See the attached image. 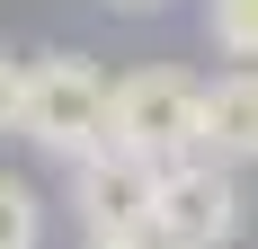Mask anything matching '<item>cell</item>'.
Segmentation results:
<instances>
[{"mask_svg":"<svg viewBox=\"0 0 258 249\" xmlns=\"http://www.w3.org/2000/svg\"><path fill=\"white\" fill-rule=\"evenodd\" d=\"M18 134L53 160H89V151L116 143L107 125V72L89 53H45L27 63V107H18Z\"/></svg>","mask_w":258,"mask_h":249,"instance_id":"cell-1","label":"cell"},{"mask_svg":"<svg viewBox=\"0 0 258 249\" xmlns=\"http://www.w3.org/2000/svg\"><path fill=\"white\" fill-rule=\"evenodd\" d=\"M152 240L160 249H232L240 240V178L205 151L169 160L152 187Z\"/></svg>","mask_w":258,"mask_h":249,"instance_id":"cell-2","label":"cell"},{"mask_svg":"<svg viewBox=\"0 0 258 249\" xmlns=\"http://www.w3.org/2000/svg\"><path fill=\"white\" fill-rule=\"evenodd\" d=\"M196 80H178V72H125V80H107V125H116V143L125 151H143L152 169H169V160H187L196 151Z\"/></svg>","mask_w":258,"mask_h":249,"instance_id":"cell-3","label":"cell"},{"mask_svg":"<svg viewBox=\"0 0 258 249\" xmlns=\"http://www.w3.org/2000/svg\"><path fill=\"white\" fill-rule=\"evenodd\" d=\"M152 187H160V169L125 143L72 160V214L89 231H152Z\"/></svg>","mask_w":258,"mask_h":249,"instance_id":"cell-4","label":"cell"},{"mask_svg":"<svg viewBox=\"0 0 258 249\" xmlns=\"http://www.w3.org/2000/svg\"><path fill=\"white\" fill-rule=\"evenodd\" d=\"M196 151L223 160V169L258 160V72H232V80H214L196 98Z\"/></svg>","mask_w":258,"mask_h":249,"instance_id":"cell-5","label":"cell"},{"mask_svg":"<svg viewBox=\"0 0 258 249\" xmlns=\"http://www.w3.org/2000/svg\"><path fill=\"white\" fill-rule=\"evenodd\" d=\"M36 240H45V205H36L27 178L0 169V249H36Z\"/></svg>","mask_w":258,"mask_h":249,"instance_id":"cell-6","label":"cell"},{"mask_svg":"<svg viewBox=\"0 0 258 249\" xmlns=\"http://www.w3.org/2000/svg\"><path fill=\"white\" fill-rule=\"evenodd\" d=\"M205 36L232 63H258V0H205Z\"/></svg>","mask_w":258,"mask_h":249,"instance_id":"cell-7","label":"cell"},{"mask_svg":"<svg viewBox=\"0 0 258 249\" xmlns=\"http://www.w3.org/2000/svg\"><path fill=\"white\" fill-rule=\"evenodd\" d=\"M18 107H27V63L0 53V134H18Z\"/></svg>","mask_w":258,"mask_h":249,"instance_id":"cell-8","label":"cell"},{"mask_svg":"<svg viewBox=\"0 0 258 249\" xmlns=\"http://www.w3.org/2000/svg\"><path fill=\"white\" fill-rule=\"evenodd\" d=\"M89 249H160L152 231H89Z\"/></svg>","mask_w":258,"mask_h":249,"instance_id":"cell-9","label":"cell"},{"mask_svg":"<svg viewBox=\"0 0 258 249\" xmlns=\"http://www.w3.org/2000/svg\"><path fill=\"white\" fill-rule=\"evenodd\" d=\"M107 9H125V18H143V9H160V0H107Z\"/></svg>","mask_w":258,"mask_h":249,"instance_id":"cell-10","label":"cell"}]
</instances>
